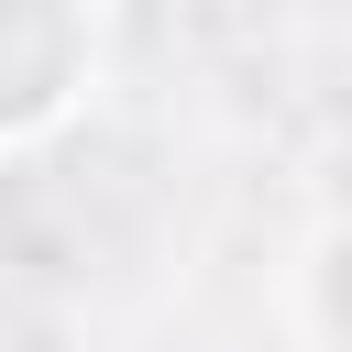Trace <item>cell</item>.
<instances>
[{
	"mask_svg": "<svg viewBox=\"0 0 352 352\" xmlns=\"http://www.w3.org/2000/svg\"><path fill=\"white\" fill-rule=\"evenodd\" d=\"M99 77H110L99 0H0V165L77 132Z\"/></svg>",
	"mask_w": 352,
	"mask_h": 352,
	"instance_id": "cell-1",
	"label": "cell"
}]
</instances>
